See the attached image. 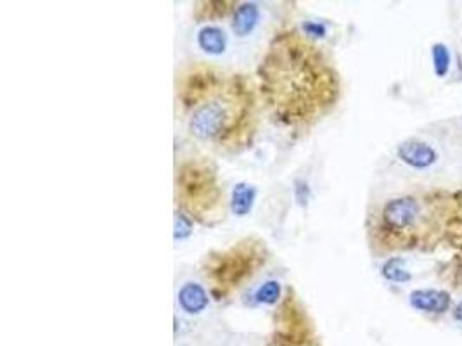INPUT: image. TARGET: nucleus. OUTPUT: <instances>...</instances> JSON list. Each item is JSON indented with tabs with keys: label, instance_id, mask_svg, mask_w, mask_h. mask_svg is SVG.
<instances>
[{
	"label": "nucleus",
	"instance_id": "nucleus-17",
	"mask_svg": "<svg viewBox=\"0 0 462 346\" xmlns=\"http://www.w3.org/2000/svg\"><path fill=\"white\" fill-rule=\"evenodd\" d=\"M454 315H456V319L459 320V322H462V302L456 306V312H454Z\"/></svg>",
	"mask_w": 462,
	"mask_h": 346
},
{
	"label": "nucleus",
	"instance_id": "nucleus-13",
	"mask_svg": "<svg viewBox=\"0 0 462 346\" xmlns=\"http://www.w3.org/2000/svg\"><path fill=\"white\" fill-rule=\"evenodd\" d=\"M431 58H433V69H435L436 76L443 79L450 69V51L445 44H435L431 47Z\"/></svg>",
	"mask_w": 462,
	"mask_h": 346
},
{
	"label": "nucleus",
	"instance_id": "nucleus-15",
	"mask_svg": "<svg viewBox=\"0 0 462 346\" xmlns=\"http://www.w3.org/2000/svg\"><path fill=\"white\" fill-rule=\"evenodd\" d=\"M280 298V286L279 282L269 281L262 286L257 291V302L265 303V305H272V303L279 302Z\"/></svg>",
	"mask_w": 462,
	"mask_h": 346
},
{
	"label": "nucleus",
	"instance_id": "nucleus-14",
	"mask_svg": "<svg viewBox=\"0 0 462 346\" xmlns=\"http://www.w3.org/2000/svg\"><path fill=\"white\" fill-rule=\"evenodd\" d=\"M383 275L388 281L400 282V284L401 282H408L412 279L411 272L405 268V261L401 258H392L386 261L385 267H383Z\"/></svg>",
	"mask_w": 462,
	"mask_h": 346
},
{
	"label": "nucleus",
	"instance_id": "nucleus-3",
	"mask_svg": "<svg viewBox=\"0 0 462 346\" xmlns=\"http://www.w3.org/2000/svg\"><path fill=\"white\" fill-rule=\"evenodd\" d=\"M175 203L180 213L198 224H220L227 213V197L216 167L205 156L180 161L175 170Z\"/></svg>",
	"mask_w": 462,
	"mask_h": 346
},
{
	"label": "nucleus",
	"instance_id": "nucleus-11",
	"mask_svg": "<svg viewBox=\"0 0 462 346\" xmlns=\"http://www.w3.org/2000/svg\"><path fill=\"white\" fill-rule=\"evenodd\" d=\"M199 47L205 49L206 52L212 54H220L225 49V35L220 28L216 26H206L199 31L198 37Z\"/></svg>",
	"mask_w": 462,
	"mask_h": 346
},
{
	"label": "nucleus",
	"instance_id": "nucleus-5",
	"mask_svg": "<svg viewBox=\"0 0 462 346\" xmlns=\"http://www.w3.org/2000/svg\"><path fill=\"white\" fill-rule=\"evenodd\" d=\"M419 218V203L411 196L390 199L383 206L379 222L374 229L378 245L392 248L401 241L405 234L415 225Z\"/></svg>",
	"mask_w": 462,
	"mask_h": 346
},
{
	"label": "nucleus",
	"instance_id": "nucleus-4",
	"mask_svg": "<svg viewBox=\"0 0 462 346\" xmlns=\"http://www.w3.org/2000/svg\"><path fill=\"white\" fill-rule=\"evenodd\" d=\"M270 252L262 239L244 238L220 252L205 256L201 272L215 299H225L239 291L265 267Z\"/></svg>",
	"mask_w": 462,
	"mask_h": 346
},
{
	"label": "nucleus",
	"instance_id": "nucleus-7",
	"mask_svg": "<svg viewBox=\"0 0 462 346\" xmlns=\"http://www.w3.org/2000/svg\"><path fill=\"white\" fill-rule=\"evenodd\" d=\"M412 308L426 313H445L452 305V298L447 291L440 289H415L411 293Z\"/></svg>",
	"mask_w": 462,
	"mask_h": 346
},
{
	"label": "nucleus",
	"instance_id": "nucleus-10",
	"mask_svg": "<svg viewBox=\"0 0 462 346\" xmlns=\"http://www.w3.org/2000/svg\"><path fill=\"white\" fill-rule=\"evenodd\" d=\"M258 21V7L255 3H243L236 9V16H234V31L241 37L248 35L253 31L255 24Z\"/></svg>",
	"mask_w": 462,
	"mask_h": 346
},
{
	"label": "nucleus",
	"instance_id": "nucleus-6",
	"mask_svg": "<svg viewBox=\"0 0 462 346\" xmlns=\"http://www.w3.org/2000/svg\"><path fill=\"white\" fill-rule=\"evenodd\" d=\"M397 153L404 163H407L412 168H417V170L429 168L438 160L436 151L429 144L421 142V140H405L404 144L398 146Z\"/></svg>",
	"mask_w": 462,
	"mask_h": 346
},
{
	"label": "nucleus",
	"instance_id": "nucleus-16",
	"mask_svg": "<svg viewBox=\"0 0 462 346\" xmlns=\"http://www.w3.org/2000/svg\"><path fill=\"white\" fill-rule=\"evenodd\" d=\"M191 218L184 213L177 211L175 213V239H184L191 234Z\"/></svg>",
	"mask_w": 462,
	"mask_h": 346
},
{
	"label": "nucleus",
	"instance_id": "nucleus-12",
	"mask_svg": "<svg viewBox=\"0 0 462 346\" xmlns=\"http://www.w3.org/2000/svg\"><path fill=\"white\" fill-rule=\"evenodd\" d=\"M255 201V189L248 183H237L236 189L232 192V201H230V206L232 211L239 217H244L251 211Z\"/></svg>",
	"mask_w": 462,
	"mask_h": 346
},
{
	"label": "nucleus",
	"instance_id": "nucleus-8",
	"mask_svg": "<svg viewBox=\"0 0 462 346\" xmlns=\"http://www.w3.org/2000/svg\"><path fill=\"white\" fill-rule=\"evenodd\" d=\"M179 303L187 313H199L208 305V295L199 284L187 282L179 293Z\"/></svg>",
	"mask_w": 462,
	"mask_h": 346
},
{
	"label": "nucleus",
	"instance_id": "nucleus-2",
	"mask_svg": "<svg viewBox=\"0 0 462 346\" xmlns=\"http://www.w3.org/2000/svg\"><path fill=\"white\" fill-rule=\"evenodd\" d=\"M179 116L194 139L223 154L253 144L258 130V99L246 75L194 63L175 80Z\"/></svg>",
	"mask_w": 462,
	"mask_h": 346
},
{
	"label": "nucleus",
	"instance_id": "nucleus-1",
	"mask_svg": "<svg viewBox=\"0 0 462 346\" xmlns=\"http://www.w3.org/2000/svg\"><path fill=\"white\" fill-rule=\"evenodd\" d=\"M257 75L270 118L284 129L308 130L340 99V76L334 66L296 30L273 35Z\"/></svg>",
	"mask_w": 462,
	"mask_h": 346
},
{
	"label": "nucleus",
	"instance_id": "nucleus-9",
	"mask_svg": "<svg viewBox=\"0 0 462 346\" xmlns=\"http://www.w3.org/2000/svg\"><path fill=\"white\" fill-rule=\"evenodd\" d=\"M234 9H236V2H222V0H218V2H198L194 6V19L198 23L220 19Z\"/></svg>",
	"mask_w": 462,
	"mask_h": 346
}]
</instances>
